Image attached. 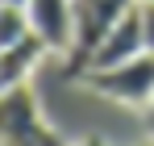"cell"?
<instances>
[{
  "label": "cell",
  "instance_id": "cell-1",
  "mask_svg": "<svg viewBox=\"0 0 154 146\" xmlns=\"http://www.w3.org/2000/svg\"><path fill=\"white\" fill-rule=\"evenodd\" d=\"M0 138L4 146H67V138L42 117V104L29 84L4 88L0 100Z\"/></svg>",
  "mask_w": 154,
  "mask_h": 146
},
{
  "label": "cell",
  "instance_id": "cell-2",
  "mask_svg": "<svg viewBox=\"0 0 154 146\" xmlns=\"http://www.w3.org/2000/svg\"><path fill=\"white\" fill-rule=\"evenodd\" d=\"M137 0H75V50L67 54V79H83L92 67V54L100 50L108 29L125 17Z\"/></svg>",
  "mask_w": 154,
  "mask_h": 146
},
{
  "label": "cell",
  "instance_id": "cell-3",
  "mask_svg": "<svg viewBox=\"0 0 154 146\" xmlns=\"http://www.w3.org/2000/svg\"><path fill=\"white\" fill-rule=\"evenodd\" d=\"M88 92H96L104 100H117V104H133V109H146L154 100V54H137L121 67H104V71H88L79 79Z\"/></svg>",
  "mask_w": 154,
  "mask_h": 146
},
{
  "label": "cell",
  "instance_id": "cell-4",
  "mask_svg": "<svg viewBox=\"0 0 154 146\" xmlns=\"http://www.w3.org/2000/svg\"><path fill=\"white\" fill-rule=\"evenodd\" d=\"M29 29L54 50V54H71L75 50V0H29Z\"/></svg>",
  "mask_w": 154,
  "mask_h": 146
},
{
  "label": "cell",
  "instance_id": "cell-5",
  "mask_svg": "<svg viewBox=\"0 0 154 146\" xmlns=\"http://www.w3.org/2000/svg\"><path fill=\"white\" fill-rule=\"evenodd\" d=\"M146 54V21H142V0L129 8L121 21L108 29V38L100 42V50L92 54V67L88 71H104V67H121L129 59Z\"/></svg>",
  "mask_w": 154,
  "mask_h": 146
},
{
  "label": "cell",
  "instance_id": "cell-6",
  "mask_svg": "<svg viewBox=\"0 0 154 146\" xmlns=\"http://www.w3.org/2000/svg\"><path fill=\"white\" fill-rule=\"evenodd\" d=\"M50 54V46L38 38V33H29V38H21L17 46H4L0 50V84L4 88H17V84H25L29 71L42 63Z\"/></svg>",
  "mask_w": 154,
  "mask_h": 146
},
{
  "label": "cell",
  "instance_id": "cell-7",
  "mask_svg": "<svg viewBox=\"0 0 154 146\" xmlns=\"http://www.w3.org/2000/svg\"><path fill=\"white\" fill-rule=\"evenodd\" d=\"M33 29H29V13L21 4H4L0 8V50L4 46H17L21 38H29Z\"/></svg>",
  "mask_w": 154,
  "mask_h": 146
},
{
  "label": "cell",
  "instance_id": "cell-8",
  "mask_svg": "<svg viewBox=\"0 0 154 146\" xmlns=\"http://www.w3.org/2000/svg\"><path fill=\"white\" fill-rule=\"evenodd\" d=\"M142 21H146V50L154 54V4H142Z\"/></svg>",
  "mask_w": 154,
  "mask_h": 146
},
{
  "label": "cell",
  "instance_id": "cell-9",
  "mask_svg": "<svg viewBox=\"0 0 154 146\" xmlns=\"http://www.w3.org/2000/svg\"><path fill=\"white\" fill-rule=\"evenodd\" d=\"M142 117H146V129H150V138H154V100L142 109Z\"/></svg>",
  "mask_w": 154,
  "mask_h": 146
},
{
  "label": "cell",
  "instance_id": "cell-10",
  "mask_svg": "<svg viewBox=\"0 0 154 146\" xmlns=\"http://www.w3.org/2000/svg\"><path fill=\"white\" fill-rule=\"evenodd\" d=\"M75 146H104V142H96V138H83V142H75Z\"/></svg>",
  "mask_w": 154,
  "mask_h": 146
},
{
  "label": "cell",
  "instance_id": "cell-11",
  "mask_svg": "<svg viewBox=\"0 0 154 146\" xmlns=\"http://www.w3.org/2000/svg\"><path fill=\"white\" fill-rule=\"evenodd\" d=\"M4 4H21V8H25V4H29V0H4Z\"/></svg>",
  "mask_w": 154,
  "mask_h": 146
},
{
  "label": "cell",
  "instance_id": "cell-12",
  "mask_svg": "<svg viewBox=\"0 0 154 146\" xmlns=\"http://www.w3.org/2000/svg\"><path fill=\"white\" fill-rule=\"evenodd\" d=\"M137 146H154V138H146V142H137Z\"/></svg>",
  "mask_w": 154,
  "mask_h": 146
},
{
  "label": "cell",
  "instance_id": "cell-13",
  "mask_svg": "<svg viewBox=\"0 0 154 146\" xmlns=\"http://www.w3.org/2000/svg\"><path fill=\"white\" fill-rule=\"evenodd\" d=\"M142 4H154V0H142Z\"/></svg>",
  "mask_w": 154,
  "mask_h": 146
}]
</instances>
